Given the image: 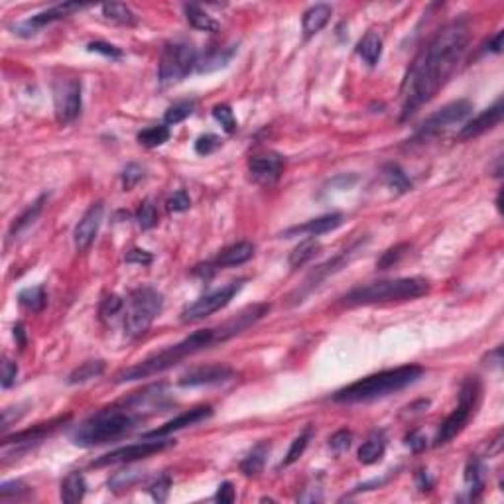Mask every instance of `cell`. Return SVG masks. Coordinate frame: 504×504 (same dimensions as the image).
<instances>
[{
  "label": "cell",
  "instance_id": "6da1fadb",
  "mask_svg": "<svg viewBox=\"0 0 504 504\" xmlns=\"http://www.w3.org/2000/svg\"><path fill=\"white\" fill-rule=\"evenodd\" d=\"M469 45V26L455 20L444 26L414 58L402 83V120L436 97L459 68Z\"/></svg>",
  "mask_w": 504,
  "mask_h": 504
},
{
  "label": "cell",
  "instance_id": "7a4b0ae2",
  "mask_svg": "<svg viewBox=\"0 0 504 504\" xmlns=\"http://www.w3.org/2000/svg\"><path fill=\"white\" fill-rule=\"evenodd\" d=\"M270 313V304H254L248 306L242 311H239L237 316L227 319L225 323L219 327H209V329H199L195 333H191L186 339H181L176 345H170L166 349L158 350L154 355L146 357L144 360H140L132 367L120 370L119 375L114 376V382L122 385V382H132V380H142L148 376L160 375L168 368L176 367L178 363L186 360L188 357H193L201 350L211 349L213 345L225 343L237 337V335L245 333L248 327H252L258 323L264 316Z\"/></svg>",
  "mask_w": 504,
  "mask_h": 504
},
{
  "label": "cell",
  "instance_id": "3957f363",
  "mask_svg": "<svg viewBox=\"0 0 504 504\" xmlns=\"http://www.w3.org/2000/svg\"><path fill=\"white\" fill-rule=\"evenodd\" d=\"M168 406L170 402L163 392V386H148L144 390L130 394L129 398H124L119 404H112L109 408H103L95 416L85 419L73 431L71 439L79 447H95V445L117 441L130 434L146 418L166 412Z\"/></svg>",
  "mask_w": 504,
  "mask_h": 504
},
{
  "label": "cell",
  "instance_id": "277c9868",
  "mask_svg": "<svg viewBox=\"0 0 504 504\" xmlns=\"http://www.w3.org/2000/svg\"><path fill=\"white\" fill-rule=\"evenodd\" d=\"M424 376V368L419 365H406V367L390 368L376 375L365 376L353 385L345 386L333 394L335 402L355 404V402H370L376 398H385L388 394L404 390L406 386L418 382Z\"/></svg>",
  "mask_w": 504,
  "mask_h": 504
},
{
  "label": "cell",
  "instance_id": "5b68a950",
  "mask_svg": "<svg viewBox=\"0 0 504 504\" xmlns=\"http://www.w3.org/2000/svg\"><path fill=\"white\" fill-rule=\"evenodd\" d=\"M429 282L426 278L412 276L398 280H382L367 286H359L343 296L345 306H376V304H390V301H410L426 296L429 291Z\"/></svg>",
  "mask_w": 504,
  "mask_h": 504
},
{
  "label": "cell",
  "instance_id": "8992f818",
  "mask_svg": "<svg viewBox=\"0 0 504 504\" xmlns=\"http://www.w3.org/2000/svg\"><path fill=\"white\" fill-rule=\"evenodd\" d=\"M481 392H483V386H481V380H478L477 376H469L463 382L461 390H459V404H457V408L445 418L444 424L437 429L436 441H434L436 447L449 444L453 437H457L465 429V426L469 424L471 416L475 414V408L478 406Z\"/></svg>",
  "mask_w": 504,
  "mask_h": 504
},
{
  "label": "cell",
  "instance_id": "52a82bcc",
  "mask_svg": "<svg viewBox=\"0 0 504 504\" xmlns=\"http://www.w3.org/2000/svg\"><path fill=\"white\" fill-rule=\"evenodd\" d=\"M163 299L162 294L150 286L138 288L130 294L129 311L124 317V331L130 339H136L150 329L154 319L162 311Z\"/></svg>",
  "mask_w": 504,
  "mask_h": 504
},
{
  "label": "cell",
  "instance_id": "ba28073f",
  "mask_svg": "<svg viewBox=\"0 0 504 504\" xmlns=\"http://www.w3.org/2000/svg\"><path fill=\"white\" fill-rule=\"evenodd\" d=\"M197 52L193 43L189 42H171L163 48L158 68V77L162 85H173L186 79L197 68Z\"/></svg>",
  "mask_w": 504,
  "mask_h": 504
},
{
  "label": "cell",
  "instance_id": "9c48e42d",
  "mask_svg": "<svg viewBox=\"0 0 504 504\" xmlns=\"http://www.w3.org/2000/svg\"><path fill=\"white\" fill-rule=\"evenodd\" d=\"M471 112H473V103L467 99H459V101H453V103L445 104L439 111H436L434 114H429L422 127L416 130V134L412 138V142H427L431 138L444 134L445 130H449L455 124H461L467 120Z\"/></svg>",
  "mask_w": 504,
  "mask_h": 504
},
{
  "label": "cell",
  "instance_id": "30bf717a",
  "mask_svg": "<svg viewBox=\"0 0 504 504\" xmlns=\"http://www.w3.org/2000/svg\"><path fill=\"white\" fill-rule=\"evenodd\" d=\"M245 282H247V280H235V282L227 284V286H222L219 290L209 291L205 296L195 299L191 306H188V308L181 311V323H197V321H201V319L217 313V311L225 308V306H229L231 299L242 290Z\"/></svg>",
  "mask_w": 504,
  "mask_h": 504
},
{
  "label": "cell",
  "instance_id": "8fae6325",
  "mask_svg": "<svg viewBox=\"0 0 504 504\" xmlns=\"http://www.w3.org/2000/svg\"><path fill=\"white\" fill-rule=\"evenodd\" d=\"M363 247V240H359V242H355L353 247H349L347 250H343L341 254H337V257H333L331 260H327V262H323L321 266H317L313 272L309 274L308 278L304 280V284L299 286L298 290L294 291L290 296L291 304H301L304 299L308 298L309 294L313 290H317L321 284L329 278V276H333V274H337L341 268H345V266L349 264V260L355 254H357V250Z\"/></svg>",
  "mask_w": 504,
  "mask_h": 504
},
{
  "label": "cell",
  "instance_id": "7c38bea8",
  "mask_svg": "<svg viewBox=\"0 0 504 504\" xmlns=\"http://www.w3.org/2000/svg\"><path fill=\"white\" fill-rule=\"evenodd\" d=\"M171 445H173V441L163 439V437L146 439L142 444L127 445V447H119V449H114V451L107 453L103 457L95 459V461L91 463V467H107V465H117V463H132L140 461V459H148V457H152L156 453L168 449Z\"/></svg>",
  "mask_w": 504,
  "mask_h": 504
},
{
  "label": "cell",
  "instance_id": "4fadbf2b",
  "mask_svg": "<svg viewBox=\"0 0 504 504\" xmlns=\"http://www.w3.org/2000/svg\"><path fill=\"white\" fill-rule=\"evenodd\" d=\"M53 104L60 124H69L81 112V81L75 77L60 79L53 85Z\"/></svg>",
  "mask_w": 504,
  "mask_h": 504
},
{
  "label": "cell",
  "instance_id": "5bb4252c",
  "mask_svg": "<svg viewBox=\"0 0 504 504\" xmlns=\"http://www.w3.org/2000/svg\"><path fill=\"white\" fill-rule=\"evenodd\" d=\"M284 158L276 152H262V154L250 156L248 160V171H250V178L262 183V186H272L276 181L280 180L284 171Z\"/></svg>",
  "mask_w": 504,
  "mask_h": 504
},
{
  "label": "cell",
  "instance_id": "9a60e30c",
  "mask_svg": "<svg viewBox=\"0 0 504 504\" xmlns=\"http://www.w3.org/2000/svg\"><path fill=\"white\" fill-rule=\"evenodd\" d=\"M104 215V205L103 201H97L93 205L89 207L85 211V215L79 219L75 232H73V242L79 252H85L87 248L93 245V240L97 239V232L101 229V222H103Z\"/></svg>",
  "mask_w": 504,
  "mask_h": 504
},
{
  "label": "cell",
  "instance_id": "2e32d148",
  "mask_svg": "<svg viewBox=\"0 0 504 504\" xmlns=\"http://www.w3.org/2000/svg\"><path fill=\"white\" fill-rule=\"evenodd\" d=\"M235 376V370L227 365H205V367H195L188 370L186 375L180 376L178 385L183 388H195V386H211L227 382Z\"/></svg>",
  "mask_w": 504,
  "mask_h": 504
},
{
  "label": "cell",
  "instance_id": "e0dca14e",
  "mask_svg": "<svg viewBox=\"0 0 504 504\" xmlns=\"http://www.w3.org/2000/svg\"><path fill=\"white\" fill-rule=\"evenodd\" d=\"M211 416H213V408H211V406H197V408H191V410L180 414L178 418L166 422L163 426L156 427V429H152V431L144 434V439L168 437L171 436V434H176V431H180V429L195 426V424H199V422H205V419H209Z\"/></svg>",
  "mask_w": 504,
  "mask_h": 504
},
{
  "label": "cell",
  "instance_id": "ac0fdd59",
  "mask_svg": "<svg viewBox=\"0 0 504 504\" xmlns=\"http://www.w3.org/2000/svg\"><path fill=\"white\" fill-rule=\"evenodd\" d=\"M503 99H498L493 107H488L487 111H483L478 117L465 122V127L459 130L457 138L459 140H471V138H477L488 132V130H493L503 120Z\"/></svg>",
  "mask_w": 504,
  "mask_h": 504
},
{
  "label": "cell",
  "instance_id": "d6986e66",
  "mask_svg": "<svg viewBox=\"0 0 504 504\" xmlns=\"http://www.w3.org/2000/svg\"><path fill=\"white\" fill-rule=\"evenodd\" d=\"M87 9V4H79V2H63V4H55L52 9L43 10L40 14H36L30 20H26L22 26H18V34H24V30H28V36L34 34L38 28H43L45 24H52L55 20L69 16L71 12H79V10Z\"/></svg>",
  "mask_w": 504,
  "mask_h": 504
},
{
  "label": "cell",
  "instance_id": "ffe728a7",
  "mask_svg": "<svg viewBox=\"0 0 504 504\" xmlns=\"http://www.w3.org/2000/svg\"><path fill=\"white\" fill-rule=\"evenodd\" d=\"M69 419V416H61V418H55L48 424H38V426L30 427V429H24V431H18L14 436L4 437V445H24V447H30V445L40 444L43 437L50 436L53 429H58L60 426H63L65 422Z\"/></svg>",
  "mask_w": 504,
  "mask_h": 504
},
{
  "label": "cell",
  "instance_id": "44dd1931",
  "mask_svg": "<svg viewBox=\"0 0 504 504\" xmlns=\"http://www.w3.org/2000/svg\"><path fill=\"white\" fill-rule=\"evenodd\" d=\"M254 257V245L242 240L237 245L227 247L222 252H219V257L215 258V262L209 264V268H231V266H240L248 262L250 258Z\"/></svg>",
  "mask_w": 504,
  "mask_h": 504
},
{
  "label": "cell",
  "instance_id": "7402d4cb",
  "mask_svg": "<svg viewBox=\"0 0 504 504\" xmlns=\"http://www.w3.org/2000/svg\"><path fill=\"white\" fill-rule=\"evenodd\" d=\"M343 222V215L341 213H329L323 215V217H317V219H311V221L304 222V225H296L286 231V237H291V235H311V237H319V235H325V232L335 231L337 227H341Z\"/></svg>",
  "mask_w": 504,
  "mask_h": 504
},
{
  "label": "cell",
  "instance_id": "603a6c76",
  "mask_svg": "<svg viewBox=\"0 0 504 504\" xmlns=\"http://www.w3.org/2000/svg\"><path fill=\"white\" fill-rule=\"evenodd\" d=\"M333 14V10L329 4H316L304 12V18H301V30H304V38L308 40L311 36H316L317 32H321L329 18Z\"/></svg>",
  "mask_w": 504,
  "mask_h": 504
},
{
  "label": "cell",
  "instance_id": "cb8c5ba5",
  "mask_svg": "<svg viewBox=\"0 0 504 504\" xmlns=\"http://www.w3.org/2000/svg\"><path fill=\"white\" fill-rule=\"evenodd\" d=\"M87 493V481L85 477L79 473V471H73L69 473L68 477L61 481V488H60V498L63 503L73 504L79 503Z\"/></svg>",
  "mask_w": 504,
  "mask_h": 504
},
{
  "label": "cell",
  "instance_id": "d4e9b609",
  "mask_svg": "<svg viewBox=\"0 0 504 504\" xmlns=\"http://www.w3.org/2000/svg\"><path fill=\"white\" fill-rule=\"evenodd\" d=\"M385 451H386L385 434H382V431H375V434L368 436V439L365 441V444L360 445L357 457H359V461L363 463V465H372V463H378L380 459H382Z\"/></svg>",
  "mask_w": 504,
  "mask_h": 504
},
{
  "label": "cell",
  "instance_id": "484cf974",
  "mask_svg": "<svg viewBox=\"0 0 504 504\" xmlns=\"http://www.w3.org/2000/svg\"><path fill=\"white\" fill-rule=\"evenodd\" d=\"M270 453V441H260L252 447V451L248 453L247 457L240 461V471L247 475V477H257L258 473H262L264 469L266 457Z\"/></svg>",
  "mask_w": 504,
  "mask_h": 504
},
{
  "label": "cell",
  "instance_id": "4316f807",
  "mask_svg": "<svg viewBox=\"0 0 504 504\" xmlns=\"http://www.w3.org/2000/svg\"><path fill=\"white\" fill-rule=\"evenodd\" d=\"M48 201V195L43 193V195H40L38 199H36L34 203H30V207H28L24 213L20 215L18 219H14V222H12V227H10L9 231V237L10 239H16L18 235H22V232L26 231L30 225H34V221L40 217V213H42L43 209V203Z\"/></svg>",
  "mask_w": 504,
  "mask_h": 504
},
{
  "label": "cell",
  "instance_id": "83f0119b",
  "mask_svg": "<svg viewBox=\"0 0 504 504\" xmlns=\"http://www.w3.org/2000/svg\"><path fill=\"white\" fill-rule=\"evenodd\" d=\"M465 483L469 487L471 498L475 500L485 488V465L478 457H471L465 467Z\"/></svg>",
  "mask_w": 504,
  "mask_h": 504
},
{
  "label": "cell",
  "instance_id": "f1b7e54d",
  "mask_svg": "<svg viewBox=\"0 0 504 504\" xmlns=\"http://www.w3.org/2000/svg\"><path fill=\"white\" fill-rule=\"evenodd\" d=\"M357 52L363 60L367 61L368 65H376L380 61V55H382V40L380 36L376 32H367L363 36V40L357 45Z\"/></svg>",
  "mask_w": 504,
  "mask_h": 504
},
{
  "label": "cell",
  "instance_id": "f546056e",
  "mask_svg": "<svg viewBox=\"0 0 504 504\" xmlns=\"http://www.w3.org/2000/svg\"><path fill=\"white\" fill-rule=\"evenodd\" d=\"M319 250H321V242H319L316 237H309V239L301 240L298 247L291 250L288 262H290L291 268H299V266H304L306 262H309L311 258H316V254L319 252Z\"/></svg>",
  "mask_w": 504,
  "mask_h": 504
},
{
  "label": "cell",
  "instance_id": "4dcf8cb0",
  "mask_svg": "<svg viewBox=\"0 0 504 504\" xmlns=\"http://www.w3.org/2000/svg\"><path fill=\"white\" fill-rule=\"evenodd\" d=\"M183 10H186V18H188V22L191 24V26L195 28V30L211 32V34L219 32V24H217L213 18L207 14L205 10L199 9L197 4H186Z\"/></svg>",
  "mask_w": 504,
  "mask_h": 504
},
{
  "label": "cell",
  "instance_id": "1f68e13d",
  "mask_svg": "<svg viewBox=\"0 0 504 504\" xmlns=\"http://www.w3.org/2000/svg\"><path fill=\"white\" fill-rule=\"evenodd\" d=\"M103 14L107 20H111L114 24H120V26H134L138 22L136 14L122 2H109V4H103Z\"/></svg>",
  "mask_w": 504,
  "mask_h": 504
},
{
  "label": "cell",
  "instance_id": "d6a6232c",
  "mask_svg": "<svg viewBox=\"0 0 504 504\" xmlns=\"http://www.w3.org/2000/svg\"><path fill=\"white\" fill-rule=\"evenodd\" d=\"M104 360L97 359V360H87L83 365H79L71 375H69L68 382L69 385H81V382H87V380H93L97 376H101L104 372Z\"/></svg>",
  "mask_w": 504,
  "mask_h": 504
},
{
  "label": "cell",
  "instance_id": "836d02e7",
  "mask_svg": "<svg viewBox=\"0 0 504 504\" xmlns=\"http://www.w3.org/2000/svg\"><path fill=\"white\" fill-rule=\"evenodd\" d=\"M237 52V48H229V50H215V52L207 53L205 58L201 61H197V71L199 73H211V71H217V69L225 68L231 58Z\"/></svg>",
  "mask_w": 504,
  "mask_h": 504
},
{
  "label": "cell",
  "instance_id": "e575fe53",
  "mask_svg": "<svg viewBox=\"0 0 504 504\" xmlns=\"http://www.w3.org/2000/svg\"><path fill=\"white\" fill-rule=\"evenodd\" d=\"M382 173H385L386 186L392 189V191H396V193H406V191H410L412 189L410 178L404 173V170H402L398 163H388Z\"/></svg>",
  "mask_w": 504,
  "mask_h": 504
},
{
  "label": "cell",
  "instance_id": "d590c367",
  "mask_svg": "<svg viewBox=\"0 0 504 504\" xmlns=\"http://www.w3.org/2000/svg\"><path fill=\"white\" fill-rule=\"evenodd\" d=\"M195 99H183V101H178V103H173L166 111V114H163V122L168 124V127H173V124H180V122H183V120L188 119V117H191L193 114V111H195Z\"/></svg>",
  "mask_w": 504,
  "mask_h": 504
},
{
  "label": "cell",
  "instance_id": "8d00e7d4",
  "mask_svg": "<svg viewBox=\"0 0 504 504\" xmlns=\"http://www.w3.org/2000/svg\"><path fill=\"white\" fill-rule=\"evenodd\" d=\"M18 304L28 311H42L45 308V290L42 286H34V288H26L18 294Z\"/></svg>",
  "mask_w": 504,
  "mask_h": 504
},
{
  "label": "cell",
  "instance_id": "74e56055",
  "mask_svg": "<svg viewBox=\"0 0 504 504\" xmlns=\"http://www.w3.org/2000/svg\"><path fill=\"white\" fill-rule=\"evenodd\" d=\"M170 140V127L168 124H158L138 132V142L146 148H158Z\"/></svg>",
  "mask_w": 504,
  "mask_h": 504
},
{
  "label": "cell",
  "instance_id": "f35d334b",
  "mask_svg": "<svg viewBox=\"0 0 504 504\" xmlns=\"http://www.w3.org/2000/svg\"><path fill=\"white\" fill-rule=\"evenodd\" d=\"M144 477L142 471L132 469V467H127V469L117 471L111 478H109V488L111 490H124V488H130L132 485H136L140 478Z\"/></svg>",
  "mask_w": 504,
  "mask_h": 504
},
{
  "label": "cell",
  "instance_id": "ab89813d",
  "mask_svg": "<svg viewBox=\"0 0 504 504\" xmlns=\"http://www.w3.org/2000/svg\"><path fill=\"white\" fill-rule=\"evenodd\" d=\"M311 436H313V427L308 426L298 437H296V439H294V444H291V447L288 449V455H286V459H284L280 467H290V465H294V463L298 461L299 457L304 455V451H306V447H308Z\"/></svg>",
  "mask_w": 504,
  "mask_h": 504
},
{
  "label": "cell",
  "instance_id": "60d3db41",
  "mask_svg": "<svg viewBox=\"0 0 504 504\" xmlns=\"http://www.w3.org/2000/svg\"><path fill=\"white\" fill-rule=\"evenodd\" d=\"M136 221L142 231H150V229H154L156 225H158V209H156V205L150 199H144L140 203L136 211Z\"/></svg>",
  "mask_w": 504,
  "mask_h": 504
},
{
  "label": "cell",
  "instance_id": "b9f144b4",
  "mask_svg": "<svg viewBox=\"0 0 504 504\" xmlns=\"http://www.w3.org/2000/svg\"><path fill=\"white\" fill-rule=\"evenodd\" d=\"M408 250H410V245H408V242H402V245H396V247L388 248L386 252H382V257L376 260V268H378V270H388V268H392L394 264H398L402 258L406 257Z\"/></svg>",
  "mask_w": 504,
  "mask_h": 504
},
{
  "label": "cell",
  "instance_id": "7bdbcfd3",
  "mask_svg": "<svg viewBox=\"0 0 504 504\" xmlns=\"http://www.w3.org/2000/svg\"><path fill=\"white\" fill-rule=\"evenodd\" d=\"M213 117L217 122H221V127L225 129V132H229V134L237 132V129H239L237 119H235V114H232L229 104H217V107L213 109Z\"/></svg>",
  "mask_w": 504,
  "mask_h": 504
},
{
  "label": "cell",
  "instance_id": "ee69618b",
  "mask_svg": "<svg viewBox=\"0 0 504 504\" xmlns=\"http://www.w3.org/2000/svg\"><path fill=\"white\" fill-rule=\"evenodd\" d=\"M350 445H353V434H350L349 429H339V431H335L331 439H329V447H331V451H333L337 457H341V455L349 451Z\"/></svg>",
  "mask_w": 504,
  "mask_h": 504
},
{
  "label": "cell",
  "instance_id": "f6af8a7d",
  "mask_svg": "<svg viewBox=\"0 0 504 504\" xmlns=\"http://www.w3.org/2000/svg\"><path fill=\"white\" fill-rule=\"evenodd\" d=\"M222 140L217 134H203L195 140V152L199 156H209L221 148Z\"/></svg>",
  "mask_w": 504,
  "mask_h": 504
},
{
  "label": "cell",
  "instance_id": "bcb514c9",
  "mask_svg": "<svg viewBox=\"0 0 504 504\" xmlns=\"http://www.w3.org/2000/svg\"><path fill=\"white\" fill-rule=\"evenodd\" d=\"M170 488H171V477L170 475H162L158 477L150 485V495L154 498L156 503H166L168 496H170Z\"/></svg>",
  "mask_w": 504,
  "mask_h": 504
},
{
  "label": "cell",
  "instance_id": "7dc6e473",
  "mask_svg": "<svg viewBox=\"0 0 504 504\" xmlns=\"http://www.w3.org/2000/svg\"><path fill=\"white\" fill-rule=\"evenodd\" d=\"M124 308V301H122V298H119V296H107V298L101 301V308H99V313H101V317L103 319H111V317H114L117 313H119L120 309Z\"/></svg>",
  "mask_w": 504,
  "mask_h": 504
},
{
  "label": "cell",
  "instance_id": "c3c4849f",
  "mask_svg": "<svg viewBox=\"0 0 504 504\" xmlns=\"http://www.w3.org/2000/svg\"><path fill=\"white\" fill-rule=\"evenodd\" d=\"M142 178H144V170L138 163H129L127 170L122 171V186L127 191H130Z\"/></svg>",
  "mask_w": 504,
  "mask_h": 504
},
{
  "label": "cell",
  "instance_id": "681fc988",
  "mask_svg": "<svg viewBox=\"0 0 504 504\" xmlns=\"http://www.w3.org/2000/svg\"><path fill=\"white\" fill-rule=\"evenodd\" d=\"M189 207H191V199H189V195L183 189L176 191V193L168 199V209H170L171 213H183V211H188Z\"/></svg>",
  "mask_w": 504,
  "mask_h": 504
},
{
  "label": "cell",
  "instance_id": "f907efd6",
  "mask_svg": "<svg viewBox=\"0 0 504 504\" xmlns=\"http://www.w3.org/2000/svg\"><path fill=\"white\" fill-rule=\"evenodd\" d=\"M18 376V365L12 363L10 359L2 360V370H0V385L2 388H10V386L16 382Z\"/></svg>",
  "mask_w": 504,
  "mask_h": 504
},
{
  "label": "cell",
  "instance_id": "816d5d0a",
  "mask_svg": "<svg viewBox=\"0 0 504 504\" xmlns=\"http://www.w3.org/2000/svg\"><path fill=\"white\" fill-rule=\"evenodd\" d=\"M87 50H89V52L101 53V55H104V58H111V60H119V58H122V52H120L117 45H112V43L91 42L89 45H87Z\"/></svg>",
  "mask_w": 504,
  "mask_h": 504
},
{
  "label": "cell",
  "instance_id": "f5cc1de1",
  "mask_svg": "<svg viewBox=\"0 0 504 504\" xmlns=\"http://www.w3.org/2000/svg\"><path fill=\"white\" fill-rule=\"evenodd\" d=\"M24 493H28V487L22 481H6V483L0 485V496H2V500H6V498L12 495L20 496L24 495Z\"/></svg>",
  "mask_w": 504,
  "mask_h": 504
},
{
  "label": "cell",
  "instance_id": "db71d44e",
  "mask_svg": "<svg viewBox=\"0 0 504 504\" xmlns=\"http://www.w3.org/2000/svg\"><path fill=\"white\" fill-rule=\"evenodd\" d=\"M124 260H127V262H130V264L148 266V264H152V260H154V257H152V254H150L148 250L132 248V250H129V252H127V257H124Z\"/></svg>",
  "mask_w": 504,
  "mask_h": 504
},
{
  "label": "cell",
  "instance_id": "11a10c76",
  "mask_svg": "<svg viewBox=\"0 0 504 504\" xmlns=\"http://www.w3.org/2000/svg\"><path fill=\"white\" fill-rule=\"evenodd\" d=\"M235 487H232V483H229V481H225V483H221L219 485V488H217V493H215V500L217 503H227L231 504L235 503Z\"/></svg>",
  "mask_w": 504,
  "mask_h": 504
},
{
  "label": "cell",
  "instance_id": "9f6ffc18",
  "mask_svg": "<svg viewBox=\"0 0 504 504\" xmlns=\"http://www.w3.org/2000/svg\"><path fill=\"white\" fill-rule=\"evenodd\" d=\"M406 445H410L412 451H422V449H426L427 447V439L419 431H412V434H408L406 436Z\"/></svg>",
  "mask_w": 504,
  "mask_h": 504
},
{
  "label": "cell",
  "instance_id": "6f0895ef",
  "mask_svg": "<svg viewBox=\"0 0 504 504\" xmlns=\"http://www.w3.org/2000/svg\"><path fill=\"white\" fill-rule=\"evenodd\" d=\"M299 503H319L323 500V495H321V488H306L301 495H298Z\"/></svg>",
  "mask_w": 504,
  "mask_h": 504
},
{
  "label": "cell",
  "instance_id": "680465c9",
  "mask_svg": "<svg viewBox=\"0 0 504 504\" xmlns=\"http://www.w3.org/2000/svg\"><path fill=\"white\" fill-rule=\"evenodd\" d=\"M503 32H496V36L488 42V50L493 53H500L503 52Z\"/></svg>",
  "mask_w": 504,
  "mask_h": 504
},
{
  "label": "cell",
  "instance_id": "91938a15",
  "mask_svg": "<svg viewBox=\"0 0 504 504\" xmlns=\"http://www.w3.org/2000/svg\"><path fill=\"white\" fill-rule=\"evenodd\" d=\"M14 339H16L22 349L26 347V331H24V325L22 323L14 325Z\"/></svg>",
  "mask_w": 504,
  "mask_h": 504
},
{
  "label": "cell",
  "instance_id": "94428289",
  "mask_svg": "<svg viewBox=\"0 0 504 504\" xmlns=\"http://www.w3.org/2000/svg\"><path fill=\"white\" fill-rule=\"evenodd\" d=\"M418 487L419 490H429L431 488V481L427 478V473H424V471L418 473Z\"/></svg>",
  "mask_w": 504,
  "mask_h": 504
}]
</instances>
